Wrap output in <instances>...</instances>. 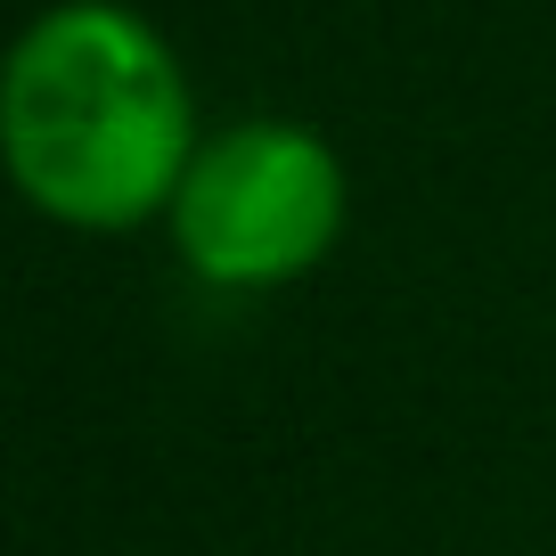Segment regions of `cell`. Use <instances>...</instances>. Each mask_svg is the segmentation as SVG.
<instances>
[{
  "mask_svg": "<svg viewBox=\"0 0 556 556\" xmlns=\"http://www.w3.org/2000/svg\"><path fill=\"white\" fill-rule=\"evenodd\" d=\"M344 229V164L303 123H238L205 139L173 197V245L213 287H287Z\"/></svg>",
  "mask_w": 556,
  "mask_h": 556,
  "instance_id": "cell-2",
  "label": "cell"
},
{
  "mask_svg": "<svg viewBox=\"0 0 556 556\" xmlns=\"http://www.w3.org/2000/svg\"><path fill=\"white\" fill-rule=\"evenodd\" d=\"M9 173L66 229H131L173 213L197 164L189 83L156 25L115 0H66L25 25L0 83Z\"/></svg>",
  "mask_w": 556,
  "mask_h": 556,
  "instance_id": "cell-1",
  "label": "cell"
}]
</instances>
